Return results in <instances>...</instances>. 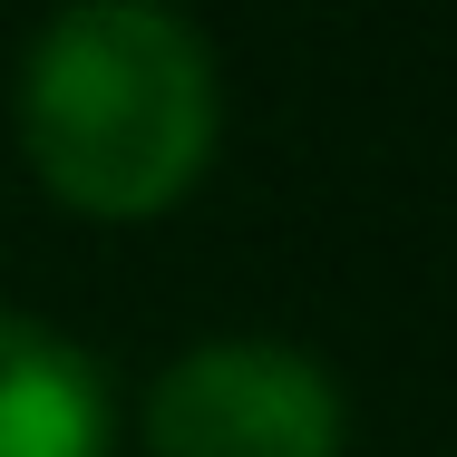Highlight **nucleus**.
<instances>
[{"mask_svg":"<svg viewBox=\"0 0 457 457\" xmlns=\"http://www.w3.org/2000/svg\"><path fill=\"white\" fill-rule=\"evenodd\" d=\"M224 79L176 10L88 0L29 39L20 69V156L49 204L88 224H146L214 166Z\"/></svg>","mask_w":457,"mask_h":457,"instance_id":"f257e3e1","label":"nucleus"},{"mask_svg":"<svg viewBox=\"0 0 457 457\" xmlns=\"http://www.w3.org/2000/svg\"><path fill=\"white\" fill-rule=\"evenodd\" d=\"M341 379L292 341H204L146 389V457H341Z\"/></svg>","mask_w":457,"mask_h":457,"instance_id":"f03ea898","label":"nucleus"},{"mask_svg":"<svg viewBox=\"0 0 457 457\" xmlns=\"http://www.w3.org/2000/svg\"><path fill=\"white\" fill-rule=\"evenodd\" d=\"M0 457H117V379L29 312H0Z\"/></svg>","mask_w":457,"mask_h":457,"instance_id":"7ed1b4c3","label":"nucleus"}]
</instances>
